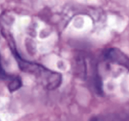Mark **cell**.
Segmentation results:
<instances>
[{
	"label": "cell",
	"instance_id": "obj_1",
	"mask_svg": "<svg viewBox=\"0 0 129 121\" xmlns=\"http://www.w3.org/2000/svg\"><path fill=\"white\" fill-rule=\"evenodd\" d=\"M11 50L21 71L34 75L48 90H55L60 86L62 82L61 74L49 70L40 64L25 60L14 47L11 48Z\"/></svg>",
	"mask_w": 129,
	"mask_h": 121
},
{
	"label": "cell",
	"instance_id": "obj_2",
	"mask_svg": "<svg viewBox=\"0 0 129 121\" xmlns=\"http://www.w3.org/2000/svg\"><path fill=\"white\" fill-rule=\"evenodd\" d=\"M106 60L123 67L129 70V58L118 48H109L105 52Z\"/></svg>",
	"mask_w": 129,
	"mask_h": 121
}]
</instances>
